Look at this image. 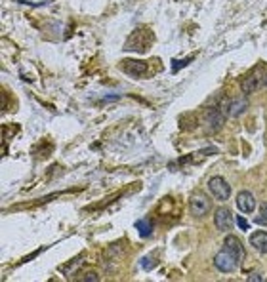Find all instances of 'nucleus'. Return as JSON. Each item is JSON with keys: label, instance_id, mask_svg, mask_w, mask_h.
I'll use <instances>...</instances> for the list:
<instances>
[{"label": "nucleus", "instance_id": "5", "mask_svg": "<svg viewBox=\"0 0 267 282\" xmlns=\"http://www.w3.org/2000/svg\"><path fill=\"white\" fill-rule=\"evenodd\" d=\"M214 225L221 233H229L233 229V215L227 208H218L214 213Z\"/></svg>", "mask_w": 267, "mask_h": 282}, {"label": "nucleus", "instance_id": "8", "mask_svg": "<svg viewBox=\"0 0 267 282\" xmlns=\"http://www.w3.org/2000/svg\"><path fill=\"white\" fill-rule=\"evenodd\" d=\"M225 111H227V115L233 118L240 117V115H244L246 109H248V99L246 97H237V99H231V101H227L224 105Z\"/></svg>", "mask_w": 267, "mask_h": 282}, {"label": "nucleus", "instance_id": "13", "mask_svg": "<svg viewBox=\"0 0 267 282\" xmlns=\"http://www.w3.org/2000/svg\"><path fill=\"white\" fill-rule=\"evenodd\" d=\"M206 120H208L210 130H218L219 126L224 124V115H221L218 109H210L208 111V115H206Z\"/></svg>", "mask_w": 267, "mask_h": 282}, {"label": "nucleus", "instance_id": "20", "mask_svg": "<svg viewBox=\"0 0 267 282\" xmlns=\"http://www.w3.org/2000/svg\"><path fill=\"white\" fill-rule=\"evenodd\" d=\"M265 84H267V76H265Z\"/></svg>", "mask_w": 267, "mask_h": 282}, {"label": "nucleus", "instance_id": "6", "mask_svg": "<svg viewBox=\"0 0 267 282\" xmlns=\"http://www.w3.org/2000/svg\"><path fill=\"white\" fill-rule=\"evenodd\" d=\"M237 208H239V212L242 213H252L256 210V199H254V194L250 191H240L237 194Z\"/></svg>", "mask_w": 267, "mask_h": 282}, {"label": "nucleus", "instance_id": "14", "mask_svg": "<svg viewBox=\"0 0 267 282\" xmlns=\"http://www.w3.org/2000/svg\"><path fill=\"white\" fill-rule=\"evenodd\" d=\"M193 61V57H185V59H180V61H172V71L176 73V71H180L182 67H185V65H189V63Z\"/></svg>", "mask_w": 267, "mask_h": 282}, {"label": "nucleus", "instance_id": "19", "mask_svg": "<svg viewBox=\"0 0 267 282\" xmlns=\"http://www.w3.org/2000/svg\"><path fill=\"white\" fill-rule=\"evenodd\" d=\"M248 280H263V276L252 275V276H248Z\"/></svg>", "mask_w": 267, "mask_h": 282}, {"label": "nucleus", "instance_id": "16", "mask_svg": "<svg viewBox=\"0 0 267 282\" xmlns=\"http://www.w3.org/2000/svg\"><path fill=\"white\" fill-rule=\"evenodd\" d=\"M82 280H90V282H98L99 280V275L96 271H88L84 276H82Z\"/></svg>", "mask_w": 267, "mask_h": 282}, {"label": "nucleus", "instance_id": "4", "mask_svg": "<svg viewBox=\"0 0 267 282\" xmlns=\"http://www.w3.org/2000/svg\"><path fill=\"white\" fill-rule=\"evenodd\" d=\"M239 259L235 257V254L233 252H229L227 248H224L221 252H218L216 254V257H214V267L218 269L219 273H231V271H235L237 269V265H239Z\"/></svg>", "mask_w": 267, "mask_h": 282}, {"label": "nucleus", "instance_id": "12", "mask_svg": "<svg viewBox=\"0 0 267 282\" xmlns=\"http://www.w3.org/2000/svg\"><path fill=\"white\" fill-rule=\"evenodd\" d=\"M136 229H138L140 236L147 238V236H151V234H153V221L147 220V218H143V220H138V221H136Z\"/></svg>", "mask_w": 267, "mask_h": 282}, {"label": "nucleus", "instance_id": "11", "mask_svg": "<svg viewBox=\"0 0 267 282\" xmlns=\"http://www.w3.org/2000/svg\"><path fill=\"white\" fill-rule=\"evenodd\" d=\"M260 76L258 75H250V76H246L244 80L240 82V88H242V92H244L246 96L248 94H252V92H256V90L260 88Z\"/></svg>", "mask_w": 267, "mask_h": 282}, {"label": "nucleus", "instance_id": "10", "mask_svg": "<svg viewBox=\"0 0 267 282\" xmlns=\"http://www.w3.org/2000/svg\"><path fill=\"white\" fill-rule=\"evenodd\" d=\"M250 244L256 252L267 254V231H254L250 234Z\"/></svg>", "mask_w": 267, "mask_h": 282}, {"label": "nucleus", "instance_id": "3", "mask_svg": "<svg viewBox=\"0 0 267 282\" xmlns=\"http://www.w3.org/2000/svg\"><path fill=\"white\" fill-rule=\"evenodd\" d=\"M212 210V200L203 193L191 194L189 199V212L193 218H204Z\"/></svg>", "mask_w": 267, "mask_h": 282}, {"label": "nucleus", "instance_id": "1", "mask_svg": "<svg viewBox=\"0 0 267 282\" xmlns=\"http://www.w3.org/2000/svg\"><path fill=\"white\" fill-rule=\"evenodd\" d=\"M151 42H153V35L149 33V29H136L132 35H130L124 48L136 50V52H145Z\"/></svg>", "mask_w": 267, "mask_h": 282}, {"label": "nucleus", "instance_id": "2", "mask_svg": "<svg viewBox=\"0 0 267 282\" xmlns=\"http://www.w3.org/2000/svg\"><path fill=\"white\" fill-rule=\"evenodd\" d=\"M208 191H210L212 197L216 200H219V202H225V200H229V197H231V185H229L221 176H214V178L208 179Z\"/></svg>", "mask_w": 267, "mask_h": 282}, {"label": "nucleus", "instance_id": "7", "mask_svg": "<svg viewBox=\"0 0 267 282\" xmlns=\"http://www.w3.org/2000/svg\"><path fill=\"white\" fill-rule=\"evenodd\" d=\"M122 71L126 75L134 76V78H141V76L147 73V63L145 61H138V59H128L122 63Z\"/></svg>", "mask_w": 267, "mask_h": 282}, {"label": "nucleus", "instance_id": "18", "mask_svg": "<svg viewBox=\"0 0 267 282\" xmlns=\"http://www.w3.org/2000/svg\"><path fill=\"white\" fill-rule=\"evenodd\" d=\"M261 215H263V218H261V220H258V221H267V202L263 204V206H261Z\"/></svg>", "mask_w": 267, "mask_h": 282}, {"label": "nucleus", "instance_id": "9", "mask_svg": "<svg viewBox=\"0 0 267 282\" xmlns=\"http://www.w3.org/2000/svg\"><path fill=\"white\" fill-rule=\"evenodd\" d=\"M224 248H227L229 252H233L235 254V257L239 259V262H242L244 259V246H242V242L237 238V236H233V234H229L227 238L224 241Z\"/></svg>", "mask_w": 267, "mask_h": 282}, {"label": "nucleus", "instance_id": "15", "mask_svg": "<svg viewBox=\"0 0 267 282\" xmlns=\"http://www.w3.org/2000/svg\"><path fill=\"white\" fill-rule=\"evenodd\" d=\"M140 265H141V269H145V271H151V269L155 267V262H153V257H151V255H145V257H141Z\"/></svg>", "mask_w": 267, "mask_h": 282}, {"label": "nucleus", "instance_id": "17", "mask_svg": "<svg viewBox=\"0 0 267 282\" xmlns=\"http://www.w3.org/2000/svg\"><path fill=\"white\" fill-rule=\"evenodd\" d=\"M237 225H239L242 231H248V227H250V225H248V221H246L242 215H239V218H237Z\"/></svg>", "mask_w": 267, "mask_h": 282}]
</instances>
